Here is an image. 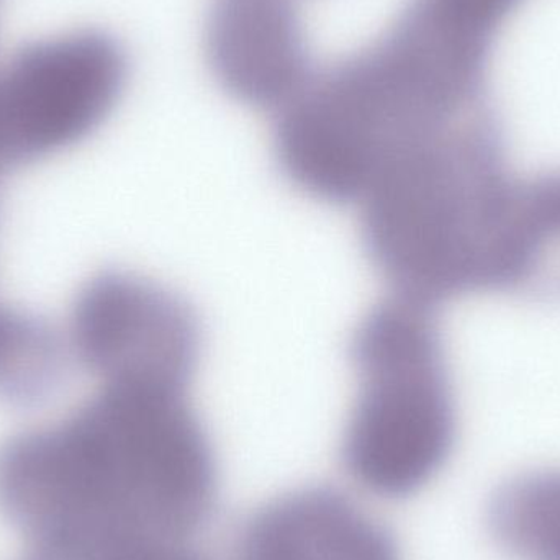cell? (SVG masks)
Here are the masks:
<instances>
[{"label":"cell","instance_id":"obj_1","mask_svg":"<svg viewBox=\"0 0 560 560\" xmlns=\"http://www.w3.org/2000/svg\"><path fill=\"white\" fill-rule=\"evenodd\" d=\"M13 495L43 535L192 542L219 497L212 441L187 390L98 384L68 417L16 434Z\"/></svg>","mask_w":560,"mask_h":560},{"label":"cell","instance_id":"obj_2","mask_svg":"<svg viewBox=\"0 0 560 560\" xmlns=\"http://www.w3.org/2000/svg\"><path fill=\"white\" fill-rule=\"evenodd\" d=\"M359 203L365 253L400 299L528 292L525 179L492 108L398 154Z\"/></svg>","mask_w":560,"mask_h":560},{"label":"cell","instance_id":"obj_3","mask_svg":"<svg viewBox=\"0 0 560 560\" xmlns=\"http://www.w3.org/2000/svg\"><path fill=\"white\" fill-rule=\"evenodd\" d=\"M358 395L341 457L358 486L401 499L428 482L450 456L456 407L433 310L384 300L362 318L351 341Z\"/></svg>","mask_w":560,"mask_h":560},{"label":"cell","instance_id":"obj_4","mask_svg":"<svg viewBox=\"0 0 560 560\" xmlns=\"http://www.w3.org/2000/svg\"><path fill=\"white\" fill-rule=\"evenodd\" d=\"M130 62L101 30L49 33L0 58V154L7 170L88 140L127 89Z\"/></svg>","mask_w":560,"mask_h":560},{"label":"cell","instance_id":"obj_5","mask_svg":"<svg viewBox=\"0 0 560 560\" xmlns=\"http://www.w3.org/2000/svg\"><path fill=\"white\" fill-rule=\"evenodd\" d=\"M72 355L98 384L187 390L200 355V325L173 290L120 269L79 289L69 315Z\"/></svg>","mask_w":560,"mask_h":560},{"label":"cell","instance_id":"obj_6","mask_svg":"<svg viewBox=\"0 0 560 560\" xmlns=\"http://www.w3.org/2000/svg\"><path fill=\"white\" fill-rule=\"evenodd\" d=\"M206 55L226 94L275 112L295 97L315 71L293 0H213Z\"/></svg>","mask_w":560,"mask_h":560},{"label":"cell","instance_id":"obj_7","mask_svg":"<svg viewBox=\"0 0 560 560\" xmlns=\"http://www.w3.org/2000/svg\"><path fill=\"white\" fill-rule=\"evenodd\" d=\"M233 560H400L392 533L354 500L325 486L290 490L256 510Z\"/></svg>","mask_w":560,"mask_h":560},{"label":"cell","instance_id":"obj_8","mask_svg":"<svg viewBox=\"0 0 560 560\" xmlns=\"http://www.w3.org/2000/svg\"><path fill=\"white\" fill-rule=\"evenodd\" d=\"M65 346L42 316L0 303V401L33 407L65 378Z\"/></svg>","mask_w":560,"mask_h":560},{"label":"cell","instance_id":"obj_9","mask_svg":"<svg viewBox=\"0 0 560 560\" xmlns=\"http://www.w3.org/2000/svg\"><path fill=\"white\" fill-rule=\"evenodd\" d=\"M528 229L538 261V289L560 295V171L526 179Z\"/></svg>","mask_w":560,"mask_h":560},{"label":"cell","instance_id":"obj_10","mask_svg":"<svg viewBox=\"0 0 560 560\" xmlns=\"http://www.w3.org/2000/svg\"><path fill=\"white\" fill-rule=\"evenodd\" d=\"M25 560H207L187 545L61 536L28 542Z\"/></svg>","mask_w":560,"mask_h":560}]
</instances>
